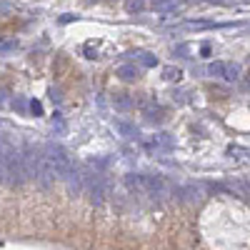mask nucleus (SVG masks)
<instances>
[{"instance_id":"obj_2","label":"nucleus","mask_w":250,"mask_h":250,"mask_svg":"<svg viewBox=\"0 0 250 250\" xmlns=\"http://www.w3.org/2000/svg\"><path fill=\"white\" fill-rule=\"evenodd\" d=\"M43 150H45V158L50 160L53 170H55V178L65 180V178H68V173L75 168V163H73L70 153H68L65 148H62V145H58V143H48Z\"/></svg>"},{"instance_id":"obj_23","label":"nucleus","mask_w":250,"mask_h":250,"mask_svg":"<svg viewBox=\"0 0 250 250\" xmlns=\"http://www.w3.org/2000/svg\"><path fill=\"white\" fill-rule=\"evenodd\" d=\"M200 53H203V58H208V55H210V45H208V43H205V45L200 48Z\"/></svg>"},{"instance_id":"obj_13","label":"nucleus","mask_w":250,"mask_h":250,"mask_svg":"<svg viewBox=\"0 0 250 250\" xmlns=\"http://www.w3.org/2000/svg\"><path fill=\"white\" fill-rule=\"evenodd\" d=\"M113 105H115L118 110H128V108H133V100H130L128 95H125V93H115Z\"/></svg>"},{"instance_id":"obj_19","label":"nucleus","mask_w":250,"mask_h":250,"mask_svg":"<svg viewBox=\"0 0 250 250\" xmlns=\"http://www.w3.org/2000/svg\"><path fill=\"white\" fill-rule=\"evenodd\" d=\"M0 180H5V153H3V143H0Z\"/></svg>"},{"instance_id":"obj_6","label":"nucleus","mask_w":250,"mask_h":250,"mask_svg":"<svg viewBox=\"0 0 250 250\" xmlns=\"http://www.w3.org/2000/svg\"><path fill=\"white\" fill-rule=\"evenodd\" d=\"M115 128H118V133L123 138H128V140H138L140 138V130L135 128L133 123H128V120H115Z\"/></svg>"},{"instance_id":"obj_22","label":"nucleus","mask_w":250,"mask_h":250,"mask_svg":"<svg viewBox=\"0 0 250 250\" xmlns=\"http://www.w3.org/2000/svg\"><path fill=\"white\" fill-rule=\"evenodd\" d=\"M50 100H53V103H60V100H62V95H60V90H55V88H50Z\"/></svg>"},{"instance_id":"obj_18","label":"nucleus","mask_w":250,"mask_h":250,"mask_svg":"<svg viewBox=\"0 0 250 250\" xmlns=\"http://www.w3.org/2000/svg\"><path fill=\"white\" fill-rule=\"evenodd\" d=\"M53 128L58 133H65V123H62V115L60 113H53Z\"/></svg>"},{"instance_id":"obj_3","label":"nucleus","mask_w":250,"mask_h":250,"mask_svg":"<svg viewBox=\"0 0 250 250\" xmlns=\"http://www.w3.org/2000/svg\"><path fill=\"white\" fill-rule=\"evenodd\" d=\"M140 185H143V190L153 198H163L168 193V185H165V180L160 175H140Z\"/></svg>"},{"instance_id":"obj_24","label":"nucleus","mask_w":250,"mask_h":250,"mask_svg":"<svg viewBox=\"0 0 250 250\" xmlns=\"http://www.w3.org/2000/svg\"><path fill=\"white\" fill-rule=\"evenodd\" d=\"M85 3H95V0H85Z\"/></svg>"},{"instance_id":"obj_1","label":"nucleus","mask_w":250,"mask_h":250,"mask_svg":"<svg viewBox=\"0 0 250 250\" xmlns=\"http://www.w3.org/2000/svg\"><path fill=\"white\" fill-rule=\"evenodd\" d=\"M0 143H3V153H5V180L10 185H23L28 180L23 168V150H18L15 143H10L8 138Z\"/></svg>"},{"instance_id":"obj_16","label":"nucleus","mask_w":250,"mask_h":250,"mask_svg":"<svg viewBox=\"0 0 250 250\" xmlns=\"http://www.w3.org/2000/svg\"><path fill=\"white\" fill-rule=\"evenodd\" d=\"M145 8V0H128V3H125V10L128 13H140Z\"/></svg>"},{"instance_id":"obj_15","label":"nucleus","mask_w":250,"mask_h":250,"mask_svg":"<svg viewBox=\"0 0 250 250\" xmlns=\"http://www.w3.org/2000/svg\"><path fill=\"white\" fill-rule=\"evenodd\" d=\"M238 78H240V68L233 65V62H228V68H225V80L233 83V80H238Z\"/></svg>"},{"instance_id":"obj_7","label":"nucleus","mask_w":250,"mask_h":250,"mask_svg":"<svg viewBox=\"0 0 250 250\" xmlns=\"http://www.w3.org/2000/svg\"><path fill=\"white\" fill-rule=\"evenodd\" d=\"M173 145H175V143H173V138H170L168 133H158V135L148 143V148H153V150H170Z\"/></svg>"},{"instance_id":"obj_21","label":"nucleus","mask_w":250,"mask_h":250,"mask_svg":"<svg viewBox=\"0 0 250 250\" xmlns=\"http://www.w3.org/2000/svg\"><path fill=\"white\" fill-rule=\"evenodd\" d=\"M13 108H18L20 113H25V110H28V103H25L23 98H15V100H13Z\"/></svg>"},{"instance_id":"obj_4","label":"nucleus","mask_w":250,"mask_h":250,"mask_svg":"<svg viewBox=\"0 0 250 250\" xmlns=\"http://www.w3.org/2000/svg\"><path fill=\"white\" fill-rule=\"evenodd\" d=\"M175 198L180 200V203H200L203 200V188L200 185H180V188H175Z\"/></svg>"},{"instance_id":"obj_10","label":"nucleus","mask_w":250,"mask_h":250,"mask_svg":"<svg viewBox=\"0 0 250 250\" xmlns=\"http://www.w3.org/2000/svg\"><path fill=\"white\" fill-rule=\"evenodd\" d=\"M143 115L148 118L150 123H163V118H165V110H163L160 105H145V108H143Z\"/></svg>"},{"instance_id":"obj_14","label":"nucleus","mask_w":250,"mask_h":250,"mask_svg":"<svg viewBox=\"0 0 250 250\" xmlns=\"http://www.w3.org/2000/svg\"><path fill=\"white\" fill-rule=\"evenodd\" d=\"M190 53H193V45H190V43H180V45H175V50H173L175 58H190Z\"/></svg>"},{"instance_id":"obj_9","label":"nucleus","mask_w":250,"mask_h":250,"mask_svg":"<svg viewBox=\"0 0 250 250\" xmlns=\"http://www.w3.org/2000/svg\"><path fill=\"white\" fill-rule=\"evenodd\" d=\"M128 58H138L143 68H155V65H158V55H153V53H145V50L128 53Z\"/></svg>"},{"instance_id":"obj_12","label":"nucleus","mask_w":250,"mask_h":250,"mask_svg":"<svg viewBox=\"0 0 250 250\" xmlns=\"http://www.w3.org/2000/svg\"><path fill=\"white\" fill-rule=\"evenodd\" d=\"M225 68H228V62L223 60H215L208 65V75H213V78H225Z\"/></svg>"},{"instance_id":"obj_8","label":"nucleus","mask_w":250,"mask_h":250,"mask_svg":"<svg viewBox=\"0 0 250 250\" xmlns=\"http://www.w3.org/2000/svg\"><path fill=\"white\" fill-rule=\"evenodd\" d=\"M115 75H118L123 83H135V80L140 78V68H135V65H120Z\"/></svg>"},{"instance_id":"obj_20","label":"nucleus","mask_w":250,"mask_h":250,"mask_svg":"<svg viewBox=\"0 0 250 250\" xmlns=\"http://www.w3.org/2000/svg\"><path fill=\"white\" fill-rule=\"evenodd\" d=\"M30 113H33L35 118H40V115H43V105H40L38 100H30Z\"/></svg>"},{"instance_id":"obj_17","label":"nucleus","mask_w":250,"mask_h":250,"mask_svg":"<svg viewBox=\"0 0 250 250\" xmlns=\"http://www.w3.org/2000/svg\"><path fill=\"white\" fill-rule=\"evenodd\" d=\"M163 78L165 80H180V70L173 68V65H168V68H163Z\"/></svg>"},{"instance_id":"obj_5","label":"nucleus","mask_w":250,"mask_h":250,"mask_svg":"<svg viewBox=\"0 0 250 250\" xmlns=\"http://www.w3.org/2000/svg\"><path fill=\"white\" fill-rule=\"evenodd\" d=\"M65 185H68V193L70 195H80L83 190V185H85V178H83V170L80 168H73L65 178Z\"/></svg>"},{"instance_id":"obj_11","label":"nucleus","mask_w":250,"mask_h":250,"mask_svg":"<svg viewBox=\"0 0 250 250\" xmlns=\"http://www.w3.org/2000/svg\"><path fill=\"white\" fill-rule=\"evenodd\" d=\"M228 188H230L235 195H240V198H245V200L250 203V185H248L245 180H235V183H230Z\"/></svg>"}]
</instances>
